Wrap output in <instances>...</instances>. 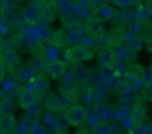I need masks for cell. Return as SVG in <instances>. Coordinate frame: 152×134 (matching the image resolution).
I'll use <instances>...</instances> for the list:
<instances>
[{
    "mask_svg": "<svg viewBox=\"0 0 152 134\" xmlns=\"http://www.w3.org/2000/svg\"><path fill=\"white\" fill-rule=\"evenodd\" d=\"M67 119H69V125H72V127L84 125L88 121V112L81 104H73L67 110Z\"/></svg>",
    "mask_w": 152,
    "mask_h": 134,
    "instance_id": "6da1fadb",
    "label": "cell"
},
{
    "mask_svg": "<svg viewBox=\"0 0 152 134\" xmlns=\"http://www.w3.org/2000/svg\"><path fill=\"white\" fill-rule=\"evenodd\" d=\"M55 14H57V8H55V2H48L40 11L39 15L36 18V21L33 24L39 25V27H48L54 20H55Z\"/></svg>",
    "mask_w": 152,
    "mask_h": 134,
    "instance_id": "7a4b0ae2",
    "label": "cell"
},
{
    "mask_svg": "<svg viewBox=\"0 0 152 134\" xmlns=\"http://www.w3.org/2000/svg\"><path fill=\"white\" fill-rule=\"evenodd\" d=\"M66 70H67L66 63L58 61V60H45V64H43V72H45L51 79L63 78V75H64V72H66Z\"/></svg>",
    "mask_w": 152,
    "mask_h": 134,
    "instance_id": "3957f363",
    "label": "cell"
},
{
    "mask_svg": "<svg viewBox=\"0 0 152 134\" xmlns=\"http://www.w3.org/2000/svg\"><path fill=\"white\" fill-rule=\"evenodd\" d=\"M84 31H85V34H87L88 37L97 39V37L104 31V25H103L102 20L94 15V17H91V18L87 20V23H85V25H84Z\"/></svg>",
    "mask_w": 152,
    "mask_h": 134,
    "instance_id": "277c9868",
    "label": "cell"
},
{
    "mask_svg": "<svg viewBox=\"0 0 152 134\" xmlns=\"http://www.w3.org/2000/svg\"><path fill=\"white\" fill-rule=\"evenodd\" d=\"M97 60L103 69H112L116 61V52L110 46H103V49L97 55Z\"/></svg>",
    "mask_w": 152,
    "mask_h": 134,
    "instance_id": "5b68a950",
    "label": "cell"
},
{
    "mask_svg": "<svg viewBox=\"0 0 152 134\" xmlns=\"http://www.w3.org/2000/svg\"><path fill=\"white\" fill-rule=\"evenodd\" d=\"M130 118H131V124H133L134 127L143 124V122L146 121V107H145V104L136 100V101L133 103Z\"/></svg>",
    "mask_w": 152,
    "mask_h": 134,
    "instance_id": "8992f818",
    "label": "cell"
},
{
    "mask_svg": "<svg viewBox=\"0 0 152 134\" xmlns=\"http://www.w3.org/2000/svg\"><path fill=\"white\" fill-rule=\"evenodd\" d=\"M0 57H2V60H3V63L6 66V69H9V70L15 69V67L20 64V55H18L15 48H11V46L5 48V51L2 52Z\"/></svg>",
    "mask_w": 152,
    "mask_h": 134,
    "instance_id": "52a82bcc",
    "label": "cell"
},
{
    "mask_svg": "<svg viewBox=\"0 0 152 134\" xmlns=\"http://www.w3.org/2000/svg\"><path fill=\"white\" fill-rule=\"evenodd\" d=\"M48 88H49V81H48V78L43 73L37 75L36 78H33V87H31V90L34 91V94L37 97H43L46 94Z\"/></svg>",
    "mask_w": 152,
    "mask_h": 134,
    "instance_id": "ba28073f",
    "label": "cell"
},
{
    "mask_svg": "<svg viewBox=\"0 0 152 134\" xmlns=\"http://www.w3.org/2000/svg\"><path fill=\"white\" fill-rule=\"evenodd\" d=\"M37 103V95L34 94V91L31 88H26L21 91L20 94V106L27 112L31 106H34Z\"/></svg>",
    "mask_w": 152,
    "mask_h": 134,
    "instance_id": "9c48e42d",
    "label": "cell"
},
{
    "mask_svg": "<svg viewBox=\"0 0 152 134\" xmlns=\"http://www.w3.org/2000/svg\"><path fill=\"white\" fill-rule=\"evenodd\" d=\"M72 52L75 54V57L78 58V61H79V63H81V61L91 60V58L94 57L93 49H90V48H88L87 45H84V43H75V46H73Z\"/></svg>",
    "mask_w": 152,
    "mask_h": 134,
    "instance_id": "30bf717a",
    "label": "cell"
},
{
    "mask_svg": "<svg viewBox=\"0 0 152 134\" xmlns=\"http://www.w3.org/2000/svg\"><path fill=\"white\" fill-rule=\"evenodd\" d=\"M15 127H17V119L14 113L0 115V133H12L15 131Z\"/></svg>",
    "mask_w": 152,
    "mask_h": 134,
    "instance_id": "8fae6325",
    "label": "cell"
},
{
    "mask_svg": "<svg viewBox=\"0 0 152 134\" xmlns=\"http://www.w3.org/2000/svg\"><path fill=\"white\" fill-rule=\"evenodd\" d=\"M73 73V78L78 84H87L88 79H90V75H88V70L85 66H81V64H76L75 69L72 70Z\"/></svg>",
    "mask_w": 152,
    "mask_h": 134,
    "instance_id": "7c38bea8",
    "label": "cell"
},
{
    "mask_svg": "<svg viewBox=\"0 0 152 134\" xmlns=\"http://www.w3.org/2000/svg\"><path fill=\"white\" fill-rule=\"evenodd\" d=\"M152 18V6L151 5H140V8L136 12V20L142 24H146Z\"/></svg>",
    "mask_w": 152,
    "mask_h": 134,
    "instance_id": "4fadbf2b",
    "label": "cell"
},
{
    "mask_svg": "<svg viewBox=\"0 0 152 134\" xmlns=\"http://www.w3.org/2000/svg\"><path fill=\"white\" fill-rule=\"evenodd\" d=\"M127 48L131 54H137L142 51L143 48V37L137 36V34H133L128 40H127Z\"/></svg>",
    "mask_w": 152,
    "mask_h": 134,
    "instance_id": "5bb4252c",
    "label": "cell"
},
{
    "mask_svg": "<svg viewBox=\"0 0 152 134\" xmlns=\"http://www.w3.org/2000/svg\"><path fill=\"white\" fill-rule=\"evenodd\" d=\"M51 45L54 48H57V49H63L67 45V37H66V34H64L63 30H58V31L52 33V36H51Z\"/></svg>",
    "mask_w": 152,
    "mask_h": 134,
    "instance_id": "9a60e30c",
    "label": "cell"
},
{
    "mask_svg": "<svg viewBox=\"0 0 152 134\" xmlns=\"http://www.w3.org/2000/svg\"><path fill=\"white\" fill-rule=\"evenodd\" d=\"M34 73H36V70L31 69V67H20V69L17 70V73H15V76H17L18 81L28 82L34 78Z\"/></svg>",
    "mask_w": 152,
    "mask_h": 134,
    "instance_id": "2e32d148",
    "label": "cell"
},
{
    "mask_svg": "<svg viewBox=\"0 0 152 134\" xmlns=\"http://www.w3.org/2000/svg\"><path fill=\"white\" fill-rule=\"evenodd\" d=\"M37 15H39V11H37L33 5L26 6L24 11H23V20H24V23H27V24H33V23L36 21Z\"/></svg>",
    "mask_w": 152,
    "mask_h": 134,
    "instance_id": "e0dca14e",
    "label": "cell"
},
{
    "mask_svg": "<svg viewBox=\"0 0 152 134\" xmlns=\"http://www.w3.org/2000/svg\"><path fill=\"white\" fill-rule=\"evenodd\" d=\"M15 110V101L12 97H5L0 101V115H6V113H14Z\"/></svg>",
    "mask_w": 152,
    "mask_h": 134,
    "instance_id": "ac0fdd59",
    "label": "cell"
},
{
    "mask_svg": "<svg viewBox=\"0 0 152 134\" xmlns=\"http://www.w3.org/2000/svg\"><path fill=\"white\" fill-rule=\"evenodd\" d=\"M119 98H121V103H122V104L128 106V104H131V103H134V101L137 100V95H136L134 90L128 87L127 90H122V92H121Z\"/></svg>",
    "mask_w": 152,
    "mask_h": 134,
    "instance_id": "d6986e66",
    "label": "cell"
},
{
    "mask_svg": "<svg viewBox=\"0 0 152 134\" xmlns=\"http://www.w3.org/2000/svg\"><path fill=\"white\" fill-rule=\"evenodd\" d=\"M113 15H115V11H113L110 6L103 5V6H100L99 9H96V17H99L100 20H106V21H109V20L113 18Z\"/></svg>",
    "mask_w": 152,
    "mask_h": 134,
    "instance_id": "ffe728a7",
    "label": "cell"
},
{
    "mask_svg": "<svg viewBox=\"0 0 152 134\" xmlns=\"http://www.w3.org/2000/svg\"><path fill=\"white\" fill-rule=\"evenodd\" d=\"M55 8H57V11L60 14L67 15L73 9V2H72V0H57V2H55Z\"/></svg>",
    "mask_w": 152,
    "mask_h": 134,
    "instance_id": "44dd1931",
    "label": "cell"
},
{
    "mask_svg": "<svg viewBox=\"0 0 152 134\" xmlns=\"http://www.w3.org/2000/svg\"><path fill=\"white\" fill-rule=\"evenodd\" d=\"M125 75H127V78H128V79L140 81V79H143V76H145V70H143V67H140V66L134 64V66L131 67V69H130Z\"/></svg>",
    "mask_w": 152,
    "mask_h": 134,
    "instance_id": "7402d4cb",
    "label": "cell"
},
{
    "mask_svg": "<svg viewBox=\"0 0 152 134\" xmlns=\"http://www.w3.org/2000/svg\"><path fill=\"white\" fill-rule=\"evenodd\" d=\"M46 109L51 110V112H58V110L61 109V101H60V98L51 95L49 100H48V103H46Z\"/></svg>",
    "mask_w": 152,
    "mask_h": 134,
    "instance_id": "603a6c76",
    "label": "cell"
},
{
    "mask_svg": "<svg viewBox=\"0 0 152 134\" xmlns=\"http://www.w3.org/2000/svg\"><path fill=\"white\" fill-rule=\"evenodd\" d=\"M142 95L148 100V101H152V79H149L143 88H142Z\"/></svg>",
    "mask_w": 152,
    "mask_h": 134,
    "instance_id": "cb8c5ba5",
    "label": "cell"
},
{
    "mask_svg": "<svg viewBox=\"0 0 152 134\" xmlns=\"http://www.w3.org/2000/svg\"><path fill=\"white\" fill-rule=\"evenodd\" d=\"M79 34H81V30H76V28H70L69 34L66 36V37H67V43H70V45H75V43H78V40H79Z\"/></svg>",
    "mask_w": 152,
    "mask_h": 134,
    "instance_id": "d4e9b609",
    "label": "cell"
},
{
    "mask_svg": "<svg viewBox=\"0 0 152 134\" xmlns=\"http://www.w3.org/2000/svg\"><path fill=\"white\" fill-rule=\"evenodd\" d=\"M94 110H96V115H97V116H103V115L109 110V107H107L106 103H103L102 100H99V101H96V104H94Z\"/></svg>",
    "mask_w": 152,
    "mask_h": 134,
    "instance_id": "484cf974",
    "label": "cell"
},
{
    "mask_svg": "<svg viewBox=\"0 0 152 134\" xmlns=\"http://www.w3.org/2000/svg\"><path fill=\"white\" fill-rule=\"evenodd\" d=\"M112 2H113L115 6H118L121 9H127V8H130L134 3V0H112Z\"/></svg>",
    "mask_w": 152,
    "mask_h": 134,
    "instance_id": "4316f807",
    "label": "cell"
},
{
    "mask_svg": "<svg viewBox=\"0 0 152 134\" xmlns=\"http://www.w3.org/2000/svg\"><path fill=\"white\" fill-rule=\"evenodd\" d=\"M106 2H107V0H90V6L96 11V9H99L100 6L106 5Z\"/></svg>",
    "mask_w": 152,
    "mask_h": 134,
    "instance_id": "83f0119b",
    "label": "cell"
},
{
    "mask_svg": "<svg viewBox=\"0 0 152 134\" xmlns=\"http://www.w3.org/2000/svg\"><path fill=\"white\" fill-rule=\"evenodd\" d=\"M6 72H8V69H6V66H5V63H3L2 57H0V82H2V81L5 79Z\"/></svg>",
    "mask_w": 152,
    "mask_h": 134,
    "instance_id": "f1b7e54d",
    "label": "cell"
},
{
    "mask_svg": "<svg viewBox=\"0 0 152 134\" xmlns=\"http://www.w3.org/2000/svg\"><path fill=\"white\" fill-rule=\"evenodd\" d=\"M5 48H6V45H5V39H3V37H0V55H2V52L5 51Z\"/></svg>",
    "mask_w": 152,
    "mask_h": 134,
    "instance_id": "f546056e",
    "label": "cell"
},
{
    "mask_svg": "<svg viewBox=\"0 0 152 134\" xmlns=\"http://www.w3.org/2000/svg\"><path fill=\"white\" fill-rule=\"evenodd\" d=\"M97 131H99V133H110L112 128H110V127H102V128H99Z\"/></svg>",
    "mask_w": 152,
    "mask_h": 134,
    "instance_id": "4dcf8cb0",
    "label": "cell"
},
{
    "mask_svg": "<svg viewBox=\"0 0 152 134\" xmlns=\"http://www.w3.org/2000/svg\"><path fill=\"white\" fill-rule=\"evenodd\" d=\"M149 5H151V6H152V0H149Z\"/></svg>",
    "mask_w": 152,
    "mask_h": 134,
    "instance_id": "1f68e13d",
    "label": "cell"
},
{
    "mask_svg": "<svg viewBox=\"0 0 152 134\" xmlns=\"http://www.w3.org/2000/svg\"><path fill=\"white\" fill-rule=\"evenodd\" d=\"M137 2H143V0H137Z\"/></svg>",
    "mask_w": 152,
    "mask_h": 134,
    "instance_id": "d6a6232c",
    "label": "cell"
},
{
    "mask_svg": "<svg viewBox=\"0 0 152 134\" xmlns=\"http://www.w3.org/2000/svg\"><path fill=\"white\" fill-rule=\"evenodd\" d=\"M17 2H20V0H17Z\"/></svg>",
    "mask_w": 152,
    "mask_h": 134,
    "instance_id": "836d02e7",
    "label": "cell"
}]
</instances>
